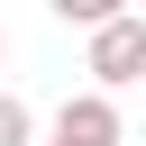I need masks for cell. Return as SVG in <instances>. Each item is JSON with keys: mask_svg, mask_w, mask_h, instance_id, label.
I'll return each instance as SVG.
<instances>
[{"mask_svg": "<svg viewBox=\"0 0 146 146\" xmlns=\"http://www.w3.org/2000/svg\"><path fill=\"white\" fill-rule=\"evenodd\" d=\"M137 73H146V9L91 27V91H119V82H137Z\"/></svg>", "mask_w": 146, "mask_h": 146, "instance_id": "obj_1", "label": "cell"}, {"mask_svg": "<svg viewBox=\"0 0 146 146\" xmlns=\"http://www.w3.org/2000/svg\"><path fill=\"white\" fill-rule=\"evenodd\" d=\"M55 146H119V100L110 91H73L55 110Z\"/></svg>", "mask_w": 146, "mask_h": 146, "instance_id": "obj_2", "label": "cell"}, {"mask_svg": "<svg viewBox=\"0 0 146 146\" xmlns=\"http://www.w3.org/2000/svg\"><path fill=\"white\" fill-rule=\"evenodd\" d=\"M64 27H110V18H128V0H46Z\"/></svg>", "mask_w": 146, "mask_h": 146, "instance_id": "obj_3", "label": "cell"}, {"mask_svg": "<svg viewBox=\"0 0 146 146\" xmlns=\"http://www.w3.org/2000/svg\"><path fill=\"white\" fill-rule=\"evenodd\" d=\"M27 137H36V110L18 91H0V146H27Z\"/></svg>", "mask_w": 146, "mask_h": 146, "instance_id": "obj_4", "label": "cell"}, {"mask_svg": "<svg viewBox=\"0 0 146 146\" xmlns=\"http://www.w3.org/2000/svg\"><path fill=\"white\" fill-rule=\"evenodd\" d=\"M0 64H9V36H0Z\"/></svg>", "mask_w": 146, "mask_h": 146, "instance_id": "obj_5", "label": "cell"}]
</instances>
